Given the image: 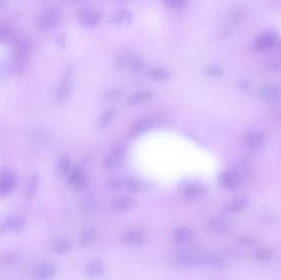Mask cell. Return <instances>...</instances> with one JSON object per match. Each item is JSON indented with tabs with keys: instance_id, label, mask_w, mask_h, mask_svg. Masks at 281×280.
I'll return each instance as SVG.
<instances>
[{
	"instance_id": "ba28073f",
	"label": "cell",
	"mask_w": 281,
	"mask_h": 280,
	"mask_svg": "<svg viewBox=\"0 0 281 280\" xmlns=\"http://www.w3.org/2000/svg\"><path fill=\"white\" fill-rule=\"evenodd\" d=\"M120 242L128 246H141L145 244V237L142 232L138 229H132L122 235Z\"/></svg>"
},
{
	"instance_id": "277c9868",
	"label": "cell",
	"mask_w": 281,
	"mask_h": 280,
	"mask_svg": "<svg viewBox=\"0 0 281 280\" xmlns=\"http://www.w3.org/2000/svg\"><path fill=\"white\" fill-rule=\"evenodd\" d=\"M17 183V175L10 168L0 170V197L11 194Z\"/></svg>"
},
{
	"instance_id": "8d00e7d4",
	"label": "cell",
	"mask_w": 281,
	"mask_h": 280,
	"mask_svg": "<svg viewBox=\"0 0 281 280\" xmlns=\"http://www.w3.org/2000/svg\"><path fill=\"white\" fill-rule=\"evenodd\" d=\"M108 185H109V187H110L112 189H122L123 187V180L119 179V178H116V177H113V178H111V179L109 180Z\"/></svg>"
},
{
	"instance_id": "83f0119b",
	"label": "cell",
	"mask_w": 281,
	"mask_h": 280,
	"mask_svg": "<svg viewBox=\"0 0 281 280\" xmlns=\"http://www.w3.org/2000/svg\"><path fill=\"white\" fill-rule=\"evenodd\" d=\"M149 75L150 77L157 81H165V80L170 79L172 76L171 71H169L168 69L159 68V67H155L150 69L149 71Z\"/></svg>"
},
{
	"instance_id": "8fae6325",
	"label": "cell",
	"mask_w": 281,
	"mask_h": 280,
	"mask_svg": "<svg viewBox=\"0 0 281 280\" xmlns=\"http://www.w3.org/2000/svg\"><path fill=\"white\" fill-rule=\"evenodd\" d=\"M57 273L54 265L49 263L39 264L34 269L33 276L36 280H51Z\"/></svg>"
},
{
	"instance_id": "52a82bcc",
	"label": "cell",
	"mask_w": 281,
	"mask_h": 280,
	"mask_svg": "<svg viewBox=\"0 0 281 280\" xmlns=\"http://www.w3.org/2000/svg\"><path fill=\"white\" fill-rule=\"evenodd\" d=\"M125 158V150L121 146H116L108 153L105 159V166L107 169L113 170L119 167Z\"/></svg>"
},
{
	"instance_id": "e575fe53",
	"label": "cell",
	"mask_w": 281,
	"mask_h": 280,
	"mask_svg": "<svg viewBox=\"0 0 281 280\" xmlns=\"http://www.w3.org/2000/svg\"><path fill=\"white\" fill-rule=\"evenodd\" d=\"M164 3L170 8L182 9L187 5V2L186 0H165Z\"/></svg>"
},
{
	"instance_id": "5bb4252c",
	"label": "cell",
	"mask_w": 281,
	"mask_h": 280,
	"mask_svg": "<svg viewBox=\"0 0 281 280\" xmlns=\"http://www.w3.org/2000/svg\"><path fill=\"white\" fill-rule=\"evenodd\" d=\"M207 266L213 268H220L225 266V261L219 256L211 254L198 255L197 266Z\"/></svg>"
},
{
	"instance_id": "7402d4cb",
	"label": "cell",
	"mask_w": 281,
	"mask_h": 280,
	"mask_svg": "<svg viewBox=\"0 0 281 280\" xmlns=\"http://www.w3.org/2000/svg\"><path fill=\"white\" fill-rule=\"evenodd\" d=\"M39 186V175L38 172L32 174L28 180L27 187V197L28 199H33L36 195Z\"/></svg>"
},
{
	"instance_id": "f546056e",
	"label": "cell",
	"mask_w": 281,
	"mask_h": 280,
	"mask_svg": "<svg viewBox=\"0 0 281 280\" xmlns=\"http://www.w3.org/2000/svg\"><path fill=\"white\" fill-rule=\"evenodd\" d=\"M116 109L114 108H109L105 111L98 119V126L100 128H105L113 119V116L115 115Z\"/></svg>"
},
{
	"instance_id": "30bf717a",
	"label": "cell",
	"mask_w": 281,
	"mask_h": 280,
	"mask_svg": "<svg viewBox=\"0 0 281 280\" xmlns=\"http://www.w3.org/2000/svg\"><path fill=\"white\" fill-rule=\"evenodd\" d=\"M207 192V187L202 184L187 185L182 190V196L190 201L202 199L206 196Z\"/></svg>"
},
{
	"instance_id": "3957f363",
	"label": "cell",
	"mask_w": 281,
	"mask_h": 280,
	"mask_svg": "<svg viewBox=\"0 0 281 280\" xmlns=\"http://www.w3.org/2000/svg\"><path fill=\"white\" fill-rule=\"evenodd\" d=\"M75 79V69L73 66L68 67L62 76L61 81L56 92V100L63 101L68 98L73 89Z\"/></svg>"
},
{
	"instance_id": "ab89813d",
	"label": "cell",
	"mask_w": 281,
	"mask_h": 280,
	"mask_svg": "<svg viewBox=\"0 0 281 280\" xmlns=\"http://www.w3.org/2000/svg\"><path fill=\"white\" fill-rule=\"evenodd\" d=\"M5 4H6V2H4V1H0V7H3Z\"/></svg>"
},
{
	"instance_id": "4fadbf2b",
	"label": "cell",
	"mask_w": 281,
	"mask_h": 280,
	"mask_svg": "<svg viewBox=\"0 0 281 280\" xmlns=\"http://www.w3.org/2000/svg\"><path fill=\"white\" fill-rule=\"evenodd\" d=\"M195 231L188 226H179L174 231V240L177 244H184L193 240L195 238Z\"/></svg>"
},
{
	"instance_id": "44dd1931",
	"label": "cell",
	"mask_w": 281,
	"mask_h": 280,
	"mask_svg": "<svg viewBox=\"0 0 281 280\" xmlns=\"http://www.w3.org/2000/svg\"><path fill=\"white\" fill-rule=\"evenodd\" d=\"M280 96H281V91L275 86H266L261 89V91L259 92L260 98L266 102L277 101L280 98Z\"/></svg>"
},
{
	"instance_id": "1f68e13d",
	"label": "cell",
	"mask_w": 281,
	"mask_h": 280,
	"mask_svg": "<svg viewBox=\"0 0 281 280\" xmlns=\"http://www.w3.org/2000/svg\"><path fill=\"white\" fill-rule=\"evenodd\" d=\"M126 187L130 190L131 192H139L144 188L143 184L140 181L134 179V178H129L125 182Z\"/></svg>"
},
{
	"instance_id": "e0dca14e",
	"label": "cell",
	"mask_w": 281,
	"mask_h": 280,
	"mask_svg": "<svg viewBox=\"0 0 281 280\" xmlns=\"http://www.w3.org/2000/svg\"><path fill=\"white\" fill-rule=\"evenodd\" d=\"M244 143L249 150L256 151L263 146L265 138L261 133H250L244 138Z\"/></svg>"
},
{
	"instance_id": "836d02e7",
	"label": "cell",
	"mask_w": 281,
	"mask_h": 280,
	"mask_svg": "<svg viewBox=\"0 0 281 280\" xmlns=\"http://www.w3.org/2000/svg\"><path fill=\"white\" fill-rule=\"evenodd\" d=\"M121 96H122V91L118 89H111L106 91L104 98L108 102H113V101H118Z\"/></svg>"
},
{
	"instance_id": "cb8c5ba5",
	"label": "cell",
	"mask_w": 281,
	"mask_h": 280,
	"mask_svg": "<svg viewBox=\"0 0 281 280\" xmlns=\"http://www.w3.org/2000/svg\"><path fill=\"white\" fill-rule=\"evenodd\" d=\"M246 205H247V200L246 197H237L225 206L224 210L229 213H238L243 210Z\"/></svg>"
},
{
	"instance_id": "484cf974",
	"label": "cell",
	"mask_w": 281,
	"mask_h": 280,
	"mask_svg": "<svg viewBox=\"0 0 281 280\" xmlns=\"http://www.w3.org/2000/svg\"><path fill=\"white\" fill-rule=\"evenodd\" d=\"M97 235L93 229L86 228L81 231L79 238L80 244L84 246H91L96 241Z\"/></svg>"
},
{
	"instance_id": "6da1fadb",
	"label": "cell",
	"mask_w": 281,
	"mask_h": 280,
	"mask_svg": "<svg viewBox=\"0 0 281 280\" xmlns=\"http://www.w3.org/2000/svg\"><path fill=\"white\" fill-rule=\"evenodd\" d=\"M63 20V12L56 6H49L42 10L37 20L38 27L41 31H51L59 27Z\"/></svg>"
},
{
	"instance_id": "9c48e42d",
	"label": "cell",
	"mask_w": 281,
	"mask_h": 280,
	"mask_svg": "<svg viewBox=\"0 0 281 280\" xmlns=\"http://www.w3.org/2000/svg\"><path fill=\"white\" fill-rule=\"evenodd\" d=\"M219 183L225 189L234 190L240 183V177L234 170H225L219 176Z\"/></svg>"
},
{
	"instance_id": "8992f818",
	"label": "cell",
	"mask_w": 281,
	"mask_h": 280,
	"mask_svg": "<svg viewBox=\"0 0 281 280\" xmlns=\"http://www.w3.org/2000/svg\"><path fill=\"white\" fill-rule=\"evenodd\" d=\"M138 206V201L133 197H128V196L115 197L114 199L112 200L110 203L112 210L115 212H118V213L129 211L131 210L136 208Z\"/></svg>"
},
{
	"instance_id": "d6986e66",
	"label": "cell",
	"mask_w": 281,
	"mask_h": 280,
	"mask_svg": "<svg viewBox=\"0 0 281 280\" xmlns=\"http://www.w3.org/2000/svg\"><path fill=\"white\" fill-rule=\"evenodd\" d=\"M105 272V266L102 261L100 260H94L86 266V276L91 279H96L103 276Z\"/></svg>"
},
{
	"instance_id": "ffe728a7",
	"label": "cell",
	"mask_w": 281,
	"mask_h": 280,
	"mask_svg": "<svg viewBox=\"0 0 281 280\" xmlns=\"http://www.w3.org/2000/svg\"><path fill=\"white\" fill-rule=\"evenodd\" d=\"M51 249L57 254L69 253L71 250V244L64 238H56L51 243Z\"/></svg>"
},
{
	"instance_id": "d6a6232c",
	"label": "cell",
	"mask_w": 281,
	"mask_h": 280,
	"mask_svg": "<svg viewBox=\"0 0 281 280\" xmlns=\"http://www.w3.org/2000/svg\"><path fill=\"white\" fill-rule=\"evenodd\" d=\"M17 257H18L17 254L14 252L2 254V256H0V263L3 266H10L17 261Z\"/></svg>"
},
{
	"instance_id": "f35d334b",
	"label": "cell",
	"mask_w": 281,
	"mask_h": 280,
	"mask_svg": "<svg viewBox=\"0 0 281 280\" xmlns=\"http://www.w3.org/2000/svg\"><path fill=\"white\" fill-rule=\"evenodd\" d=\"M57 41H58V44H59L60 46H64V45H65V41H66V39H65V35H59V36L58 37Z\"/></svg>"
},
{
	"instance_id": "2e32d148",
	"label": "cell",
	"mask_w": 281,
	"mask_h": 280,
	"mask_svg": "<svg viewBox=\"0 0 281 280\" xmlns=\"http://www.w3.org/2000/svg\"><path fill=\"white\" fill-rule=\"evenodd\" d=\"M68 180H69V184L76 190L83 189L86 186V176L83 171L79 168L71 170Z\"/></svg>"
},
{
	"instance_id": "7a4b0ae2",
	"label": "cell",
	"mask_w": 281,
	"mask_h": 280,
	"mask_svg": "<svg viewBox=\"0 0 281 280\" xmlns=\"http://www.w3.org/2000/svg\"><path fill=\"white\" fill-rule=\"evenodd\" d=\"M76 17L81 25L86 27H94L102 19V12L97 7L86 6L80 7L76 11Z\"/></svg>"
},
{
	"instance_id": "d4e9b609",
	"label": "cell",
	"mask_w": 281,
	"mask_h": 280,
	"mask_svg": "<svg viewBox=\"0 0 281 280\" xmlns=\"http://www.w3.org/2000/svg\"><path fill=\"white\" fill-rule=\"evenodd\" d=\"M152 127V123L149 119L143 118L140 120L137 121L130 129V135L133 137L140 135L141 133H144L146 131L149 130Z\"/></svg>"
},
{
	"instance_id": "ac0fdd59",
	"label": "cell",
	"mask_w": 281,
	"mask_h": 280,
	"mask_svg": "<svg viewBox=\"0 0 281 280\" xmlns=\"http://www.w3.org/2000/svg\"><path fill=\"white\" fill-rule=\"evenodd\" d=\"M133 19V13L125 7H121L113 12L111 21L118 26H125L130 23Z\"/></svg>"
},
{
	"instance_id": "5b68a950",
	"label": "cell",
	"mask_w": 281,
	"mask_h": 280,
	"mask_svg": "<svg viewBox=\"0 0 281 280\" xmlns=\"http://www.w3.org/2000/svg\"><path fill=\"white\" fill-rule=\"evenodd\" d=\"M27 225V219L22 214H12L0 223V234L12 231L20 234Z\"/></svg>"
},
{
	"instance_id": "603a6c76",
	"label": "cell",
	"mask_w": 281,
	"mask_h": 280,
	"mask_svg": "<svg viewBox=\"0 0 281 280\" xmlns=\"http://www.w3.org/2000/svg\"><path fill=\"white\" fill-rule=\"evenodd\" d=\"M153 96L152 92L148 90H140L133 92L128 100H127V104L133 105H137V104L140 103L143 101L150 100Z\"/></svg>"
},
{
	"instance_id": "74e56055",
	"label": "cell",
	"mask_w": 281,
	"mask_h": 280,
	"mask_svg": "<svg viewBox=\"0 0 281 280\" xmlns=\"http://www.w3.org/2000/svg\"><path fill=\"white\" fill-rule=\"evenodd\" d=\"M10 36V31L7 27H0V42H4Z\"/></svg>"
},
{
	"instance_id": "4316f807",
	"label": "cell",
	"mask_w": 281,
	"mask_h": 280,
	"mask_svg": "<svg viewBox=\"0 0 281 280\" xmlns=\"http://www.w3.org/2000/svg\"><path fill=\"white\" fill-rule=\"evenodd\" d=\"M58 170L62 177L68 176L71 172V160L67 154L60 155L58 161Z\"/></svg>"
},
{
	"instance_id": "d590c367",
	"label": "cell",
	"mask_w": 281,
	"mask_h": 280,
	"mask_svg": "<svg viewBox=\"0 0 281 280\" xmlns=\"http://www.w3.org/2000/svg\"><path fill=\"white\" fill-rule=\"evenodd\" d=\"M272 252H271L270 250H260V251H257L256 253V257L259 260H264V261H266L268 259L271 258L272 257Z\"/></svg>"
},
{
	"instance_id": "9a60e30c",
	"label": "cell",
	"mask_w": 281,
	"mask_h": 280,
	"mask_svg": "<svg viewBox=\"0 0 281 280\" xmlns=\"http://www.w3.org/2000/svg\"><path fill=\"white\" fill-rule=\"evenodd\" d=\"M277 40V36L274 32H266L259 37L255 44V49L258 51H266L271 49Z\"/></svg>"
},
{
	"instance_id": "f1b7e54d",
	"label": "cell",
	"mask_w": 281,
	"mask_h": 280,
	"mask_svg": "<svg viewBox=\"0 0 281 280\" xmlns=\"http://www.w3.org/2000/svg\"><path fill=\"white\" fill-rule=\"evenodd\" d=\"M209 229L214 233H226L229 230V225L225 220L221 219H213L208 224Z\"/></svg>"
},
{
	"instance_id": "7c38bea8",
	"label": "cell",
	"mask_w": 281,
	"mask_h": 280,
	"mask_svg": "<svg viewBox=\"0 0 281 280\" xmlns=\"http://www.w3.org/2000/svg\"><path fill=\"white\" fill-rule=\"evenodd\" d=\"M138 57L135 53L129 49H123L116 55L115 63L119 69H130Z\"/></svg>"
},
{
	"instance_id": "4dcf8cb0",
	"label": "cell",
	"mask_w": 281,
	"mask_h": 280,
	"mask_svg": "<svg viewBox=\"0 0 281 280\" xmlns=\"http://www.w3.org/2000/svg\"><path fill=\"white\" fill-rule=\"evenodd\" d=\"M203 72L209 76H220L223 74V70L216 64H208L205 66Z\"/></svg>"
}]
</instances>
